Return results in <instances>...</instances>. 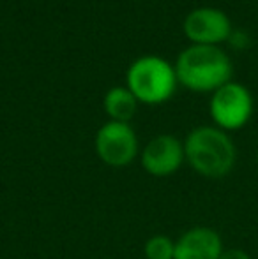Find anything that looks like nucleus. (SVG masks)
<instances>
[{"instance_id": "1", "label": "nucleus", "mask_w": 258, "mask_h": 259, "mask_svg": "<svg viewBox=\"0 0 258 259\" xmlns=\"http://www.w3.org/2000/svg\"><path fill=\"white\" fill-rule=\"evenodd\" d=\"M186 160L198 175L205 178H223L234 169L237 150L219 127L202 125L188 134L184 141Z\"/></svg>"}, {"instance_id": "2", "label": "nucleus", "mask_w": 258, "mask_h": 259, "mask_svg": "<svg viewBox=\"0 0 258 259\" xmlns=\"http://www.w3.org/2000/svg\"><path fill=\"white\" fill-rule=\"evenodd\" d=\"M232 62L217 46L193 45L179 55L177 81L193 92H216L232 79Z\"/></svg>"}, {"instance_id": "3", "label": "nucleus", "mask_w": 258, "mask_h": 259, "mask_svg": "<svg viewBox=\"0 0 258 259\" xmlns=\"http://www.w3.org/2000/svg\"><path fill=\"white\" fill-rule=\"evenodd\" d=\"M177 87L175 67L159 57H141L128 71V89L138 103L163 104L173 96Z\"/></svg>"}, {"instance_id": "4", "label": "nucleus", "mask_w": 258, "mask_h": 259, "mask_svg": "<svg viewBox=\"0 0 258 259\" xmlns=\"http://www.w3.org/2000/svg\"><path fill=\"white\" fill-rule=\"evenodd\" d=\"M209 111L216 127L223 131H237L251 118L253 97L244 85L228 81L212 92Z\"/></svg>"}, {"instance_id": "5", "label": "nucleus", "mask_w": 258, "mask_h": 259, "mask_svg": "<svg viewBox=\"0 0 258 259\" xmlns=\"http://www.w3.org/2000/svg\"><path fill=\"white\" fill-rule=\"evenodd\" d=\"M96 154L106 166L124 167L138 157V138L129 123L106 122L96 134Z\"/></svg>"}, {"instance_id": "6", "label": "nucleus", "mask_w": 258, "mask_h": 259, "mask_svg": "<svg viewBox=\"0 0 258 259\" xmlns=\"http://www.w3.org/2000/svg\"><path fill=\"white\" fill-rule=\"evenodd\" d=\"M186 160L184 143L172 134H159L143 147L140 155L141 167L154 178L175 175Z\"/></svg>"}, {"instance_id": "7", "label": "nucleus", "mask_w": 258, "mask_h": 259, "mask_svg": "<svg viewBox=\"0 0 258 259\" xmlns=\"http://www.w3.org/2000/svg\"><path fill=\"white\" fill-rule=\"evenodd\" d=\"M184 34L193 45L217 46L230 39V18L216 7H198L191 11L184 20Z\"/></svg>"}, {"instance_id": "8", "label": "nucleus", "mask_w": 258, "mask_h": 259, "mask_svg": "<svg viewBox=\"0 0 258 259\" xmlns=\"http://www.w3.org/2000/svg\"><path fill=\"white\" fill-rule=\"evenodd\" d=\"M223 250V240L216 229L196 226L175 240L173 259H219Z\"/></svg>"}, {"instance_id": "9", "label": "nucleus", "mask_w": 258, "mask_h": 259, "mask_svg": "<svg viewBox=\"0 0 258 259\" xmlns=\"http://www.w3.org/2000/svg\"><path fill=\"white\" fill-rule=\"evenodd\" d=\"M103 106L110 120L129 123V120L133 118L138 109V99L126 87H115L106 92Z\"/></svg>"}, {"instance_id": "10", "label": "nucleus", "mask_w": 258, "mask_h": 259, "mask_svg": "<svg viewBox=\"0 0 258 259\" xmlns=\"http://www.w3.org/2000/svg\"><path fill=\"white\" fill-rule=\"evenodd\" d=\"M145 259H173L175 242L166 235H154L143 245Z\"/></svg>"}, {"instance_id": "11", "label": "nucleus", "mask_w": 258, "mask_h": 259, "mask_svg": "<svg viewBox=\"0 0 258 259\" xmlns=\"http://www.w3.org/2000/svg\"><path fill=\"white\" fill-rule=\"evenodd\" d=\"M219 259H251V256L241 249H230V250H223Z\"/></svg>"}]
</instances>
